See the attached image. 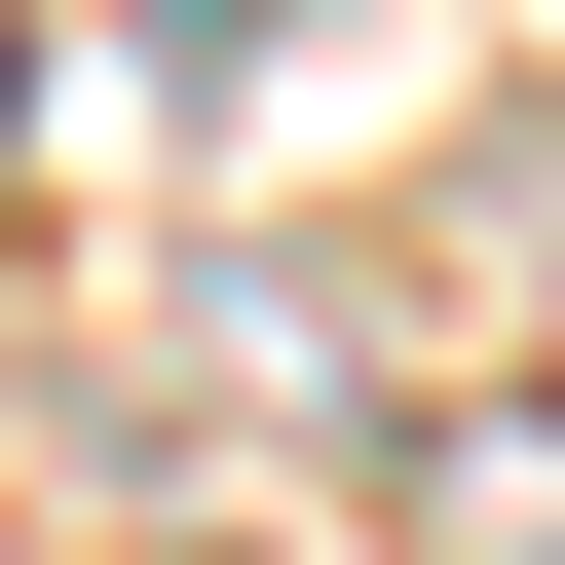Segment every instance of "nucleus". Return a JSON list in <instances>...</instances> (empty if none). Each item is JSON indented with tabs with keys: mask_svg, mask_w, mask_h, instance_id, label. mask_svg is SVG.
Masks as SVG:
<instances>
[{
	"mask_svg": "<svg viewBox=\"0 0 565 565\" xmlns=\"http://www.w3.org/2000/svg\"><path fill=\"white\" fill-rule=\"evenodd\" d=\"M189 39H302V0H189Z\"/></svg>",
	"mask_w": 565,
	"mask_h": 565,
	"instance_id": "nucleus-1",
	"label": "nucleus"
}]
</instances>
